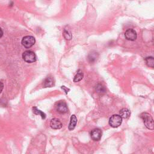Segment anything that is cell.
I'll use <instances>...</instances> for the list:
<instances>
[{
  "label": "cell",
  "mask_w": 154,
  "mask_h": 154,
  "mask_svg": "<svg viewBox=\"0 0 154 154\" xmlns=\"http://www.w3.org/2000/svg\"><path fill=\"white\" fill-rule=\"evenodd\" d=\"M140 117L142 119L145 126L149 129L153 130L154 124H153V120L152 116L149 113L143 112L140 115Z\"/></svg>",
  "instance_id": "6da1fadb"
},
{
  "label": "cell",
  "mask_w": 154,
  "mask_h": 154,
  "mask_svg": "<svg viewBox=\"0 0 154 154\" xmlns=\"http://www.w3.org/2000/svg\"><path fill=\"white\" fill-rule=\"evenodd\" d=\"M22 58L25 62L32 63L36 61V55L35 53L31 51H26L22 54Z\"/></svg>",
  "instance_id": "7a4b0ae2"
},
{
  "label": "cell",
  "mask_w": 154,
  "mask_h": 154,
  "mask_svg": "<svg viewBox=\"0 0 154 154\" xmlns=\"http://www.w3.org/2000/svg\"><path fill=\"white\" fill-rule=\"evenodd\" d=\"M35 42V38L31 35H26L22 39L21 43L25 48H29L32 47Z\"/></svg>",
  "instance_id": "3957f363"
},
{
  "label": "cell",
  "mask_w": 154,
  "mask_h": 154,
  "mask_svg": "<svg viewBox=\"0 0 154 154\" xmlns=\"http://www.w3.org/2000/svg\"><path fill=\"white\" fill-rule=\"evenodd\" d=\"M122 122V118L120 115L114 114L112 115L109 120V125L112 128L119 127Z\"/></svg>",
  "instance_id": "277c9868"
},
{
  "label": "cell",
  "mask_w": 154,
  "mask_h": 154,
  "mask_svg": "<svg viewBox=\"0 0 154 154\" xmlns=\"http://www.w3.org/2000/svg\"><path fill=\"white\" fill-rule=\"evenodd\" d=\"M57 111L60 114H65L68 111V108L66 103L63 101H60L55 106Z\"/></svg>",
  "instance_id": "5b68a950"
},
{
  "label": "cell",
  "mask_w": 154,
  "mask_h": 154,
  "mask_svg": "<svg viewBox=\"0 0 154 154\" xmlns=\"http://www.w3.org/2000/svg\"><path fill=\"white\" fill-rule=\"evenodd\" d=\"M125 37L128 40L135 41L137 38V34L134 29L131 28L127 29L125 31Z\"/></svg>",
  "instance_id": "8992f818"
},
{
  "label": "cell",
  "mask_w": 154,
  "mask_h": 154,
  "mask_svg": "<svg viewBox=\"0 0 154 154\" xmlns=\"http://www.w3.org/2000/svg\"><path fill=\"white\" fill-rule=\"evenodd\" d=\"M90 135L93 140L99 141L102 137V131L99 128H95L91 131Z\"/></svg>",
  "instance_id": "52a82bcc"
},
{
  "label": "cell",
  "mask_w": 154,
  "mask_h": 154,
  "mask_svg": "<svg viewBox=\"0 0 154 154\" xmlns=\"http://www.w3.org/2000/svg\"><path fill=\"white\" fill-rule=\"evenodd\" d=\"M62 123L61 121L57 119V118H54L51 119L50 122V126L52 129H59L62 128Z\"/></svg>",
  "instance_id": "ba28073f"
},
{
  "label": "cell",
  "mask_w": 154,
  "mask_h": 154,
  "mask_svg": "<svg viewBox=\"0 0 154 154\" xmlns=\"http://www.w3.org/2000/svg\"><path fill=\"white\" fill-rule=\"evenodd\" d=\"M76 123H77V118H76V116L72 115L70 117V123H69V125L68 126L69 130H70V131L73 130L76 125Z\"/></svg>",
  "instance_id": "9c48e42d"
},
{
  "label": "cell",
  "mask_w": 154,
  "mask_h": 154,
  "mask_svg": "<svg viewBox=\"0 0 154 154\" xmlns=\"http://www.w3.org/2000/svg\"><path fill=\"white\" fill-rule=\"evenodd\" d=\"M54 85V78L51 76L46 77V78L45 79L43 82V85L45 87H51Z\"/></svg>",
  "instance_id": "30bf717a"
},
{
  "label": "cell",
  "mask_w": 154,
  "mask_h": 154,
  "mask_svg": "<svg viewBox=\"0 0 154 154\" xmlns=\"http://www.w3.org/2000/svg\"><path fill=\"white\" fill-rule=\"evenodd\" d=\"M131 114V112L129 111V110L127 108H122L120 111V116L123 119H128L129 117Z\"/></svg>",
  "instance_id": "8fae6325"
},
{
  "label": "cell",
  "mask_w": 154,
  "mask_h": 154,
  "mask_svg": "<svg viewBox=\"0 0 154 154\" xmlns=\"http://www.w3.org/2000/svg\"><path fill=\"white\" fill-rule=\"evenodd\" d=\"M97 57H98L97 52L93 51L89 54V55L88 56V59L90 62L93 63V62H94L97 60Z\"/></svg>",
  "instance_id": "7c38bea8"
},
{
  "label": "cell",
  "mask_w": 154,
  "mask_h": 154,
  "mask_svg": "<svg viewBox=\"0 0 154 154\" xmlns=\"http://www.w3.org/2000/svg\"><path fill=\"white\" fill-rule=\"evenodd\" d=\"M83 77H84L83 73L82 72V71L81 70H78L77 72V73L76 74V75L75 76V77L73 78V82H79L81 80H82Z\"/></svg>",
  "instance_id": "4fadbf2b"
},
{
  "label": "cell",
  "mask_w": 154,
  "mask_h": 154,
  "mask_svg": "<svg viewBox=\"0 0 154 154\" xmlns=\"http://www.w3.org/2000/svg\"><path fill=\"white\" fill-rule=\"evenodd\" d=\"M32 111H33V112H34L35 114H36V115H40V116L42 117V118L43 119H45L46 118V114H45L43 112H42V111H40V109H38L37 107H35V106L32 107Z\"/></svg>",
  "instance_id": "5bb4252c"
},
{
  "label": "cell",
  "mask_w": 154,
  "mask_h": 154,
  "mask_svg": "<svg viewBox=\"0 0 154 154\" xmlns=\"http://www.w3.org/2000/svg\"><path fill=\"white\" fill-rule=\"evenodd\" d=\"M145 61L147 66L153 68L154 64V60L153 57H147L145 58Z\"/></svg>",
  "instance_id": "9a60e30c"
},
{
  "label": "cell",
  "mask_w": 154,
  "mask_h": 154,
  "mask_svg": "<svg viewBox=\"0 0 154 154\" xmlns=\"http://www.w3.org/2000/svg\"><path fill=\"white\" fill-rule=\"evenodd\" d=\"M96 91L99 93H104L106 91L105 87L101 84H98L96 86Z\"/></svg>",
  "instance_id": "2e32d148"
},
{
  "label": "cell",
  "mask_w": 154,
  "mask_h": 154,
  "mask_svg": "<svg viewBox=\"0 0 154 154\" xmlns=\"http://www.w3.org/2000/svg\"><path fill=\"white\" fill-rule=\"evenodd\" d=\"M63 36L65 38V39H66L67 40H70L72 38V37L70 31L69 29H64Z\"/></svg>",
  "instance_id": "e0dca14e"
},
{
  "label": "cell",
  "mask_w": 154,
  "mask_h": 154,
  "mask_svg": "<svg viewBox=\"0 0 154 154\" xmlns=\"http://www.w3.org/2000/svg\"><path fill=\"white\" fill-rule=\"evenodd\" d=\"M61 88H62V89L65 91L66 94H67L68 91L70 90H69V88H67V87H65V86H64V85L61 86Z\"/></svg>",
  "instance_id": "ac0fdd59"
},
{
  "label": "cell",
  "mask_w": 154,
  "mask_h": 154,
  "mask_svg": "<svg viewBox=\"0 0 154 154\" xmlns=\"http://www.w3.org/2000/svg\"><path fill=\"white\" fill-rule=\"evenodd\" d=\"M3 88H4V84L1 81H0V93L2 92Z\"/></svg>",
  "instance_id": "d6986e66"
},
{
  "label": "cell",
  "mask_w": 154,
  "mask_h": 154,
  "mask_svg": "<svg viewBox=\"0 0 154 154\" xmlns=\"http://www.w3.org/2000/svg\"><path fill=\"white\" fill-rule=\"evenodd\" d=\"M3 35V31L2 29H1V28L0 27V38H1Z\"/></svg>",
  "instance_id": "ffe728a7"
}]
</instances>
